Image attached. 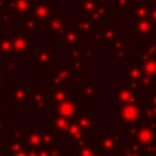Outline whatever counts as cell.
I'll list each match as a JSON object with an SVG mask.
<instances>
[{"mask_svg": "<svg viewBox=\"0 0 156 156\" xmlns=\"http://www.w3.org/2000/svg\"><path fill=\"white\" fill-rule=\"evenodd\" d=\"M119 150H121L122 156H145L144 147L135 144V143H132V141L127 140L124 138V135L122 136Z\"/></svg>", "mask_w": 156, "mask_h": 156, "instance_id": "obj_23", "label": "cell"}, {"mask_svg": "<svg viewBox=\"0 0 156 156\" xmlns=\"http://www.w3.org/2000/svg\"><path fill=\"white\" fill-rule=\"evenodd\" d=\"M4 10L11 12L16 20H21L22 17L30 13L32 0H6Z\"/></svg>", "mask_w": 156, "mask_h": 156, "instance_id": "obj_16", "label": "cell"}, {"mask_svg": "<svg viewBox=\"0 0 156 156\" xmlns=\"http://www.w3.org/2000/svg\"><path fill=\"white\" fill-rule=\"evenodd\" d=\"M99 1H101V0H79L74 4V7L79 10L80 15L87 16L88 13H90L94 10V7L96 6V4Z\"/></svg>", "mask_w": 156, "mask_h": 156, "instance_id": "obj_32", "label": "cell"}, {"mask_svg": "<svg viewBox=\"0 0 156 156\" xmlns=\"http://www.w3.org/2000/svg\"><path fill=\"white\" fill-rule=\"evenodd\" d=\"M156 32V23L150 18H130L129 34L132 37H150Z\"/></svg>", "mask_w": 156, "mask_h": 156, "instance_id": "obj_10", "label": "cell"}, {"mask_svg": "<svg viewBox=\"0 0 156 156\" xmlns=\"http://www.w3.org/2000/svg\"><path fill=\"white\" fill-rule=\"evenodd\" d=\"M150 7L147 5H130L129 12H130V18H150Z\"/></svg>", "mask_w": 156, "mask_h": 156, "instance_id": "obj_29", "label": "cell"}, {"mask_svg": "<svg viewBox=\"0 0 156 156\" xmlns=\"http://www.w3.org/2000/svg\"><path fill=\"white\" fill-rule=\"evenodd\" d=\"M41 145L44 146H55L57 145V134H55L51 130H39Z\"/></svg>", "mask_w": 156, "mask_h": 156, "instance_id": "obj_35", "label": "cell"}, {"mask_svg": "<svg viewBox=\"0 0 156 156\" xmlns=\"http://www.w3.org/2000/svg\"><path fill=\"white\" fill-rule=\"evenodd\" d=\"M46 78H48L46 79L48 88H69V82H66V80L54 76L52 73L48 74Z\"/></svg>", "mask_w": 156, "mask_h": 156, "instance_id": "obj_36", "label": "cell"}, {"mask_svg": "<svg viewBox=\"0 0 156 156\" xmlns=\"http://www.w3.org/2000/svg\"><path fill=\"white\" fill-rule=\"evenodd\" d=\"M52 74L58 77V78H61V79H63V80H66V82H69V83L76 79V76L73 74V72H72V69H71L68 63L57 65V67L52 69Z\"/></svg>", "mask_w": 156, "mask_h": 156, "instance_id": "obj_28", "label": "cell"}, {"mask_svg": "<svg viewBox=\"0 0 156 156\" xmlns=\"http://www.w3.org/2000/svg\"><path fill=\"white\" fill-rule=\"evenodd\" d=\"M46 95H48V101L54 105L76 98V93L69 90V88H48Z\"/></svg>", "mask_w": 156, "mask_h": 156, "instance_id": "obj_21", "label": "cell"}, {"mask_svg": "<svg viewBox=\"0 0 156 156\" xmlns=\"http://www.w3.org/2000/svg\"><path fill=\"white\" fill-rule=\"evenodd\" d=\"M76 156H99L96 146H95V141H90L89 144L79 147Z\"/></svg>", "mask_w": 156, "mask_h": 156, "instance_id": "obj_37", "label": "cell"}, {"mask_svg": "<svg viewBox=\"0 0 156 156\" xmlns=\"http://www.w3.org/2000/svg\"><path fill=\"white\" fill-rule=\"evenodd\" d=\"M74 121L83 129H88L93 132L98 128V116L95 113H88V111L84 107L79 108Z\"/></svg>", "mask_w": 156, "mask_h": 156, "instance_id": "obj_19", "label": "cell"}, {"mask_svg": "<svg viewBox=\"0 0 156 156\" xmlns=\"http://www.w3.org/2000/svg\"><path fill=\"white\" fill-rule=\"evenodd\" d=\"M27 147L26 149H22V150H17V151L10 152V156H27Z\"/></svg>", "mask_w": 156, "mask_h": 156, "instance_id": "obj_48", "label": "cell"}, {"mask_svg": "<svg viewBox=\"0 0 156 156\" xmlns=\"http://www.w3.org/2000/svg\"><path fill=\"white\" fill-rule=\"evenodd\" d=\"M71 123V119L60 117V116H52L48 119V129L54 132L55 134H65L68 126Z\"/></svg>", "mask_w": 156, "mask_h": 156, "instance_id": "obj_24", "label": "cell"}, {"mask_svg": "<svg viewBox=\"0 0 156 156\" xmlns=\"http://www.w3.org/2000/svg\"><path fill=\"white\" fill-rule=\"evenodd\" d=\"M76 28H77V30H78V33L82 35V38H83V40H84V43L87 41V38L88 37H90V34H91V32L98 27V26H95L93 22H90L85 16H82L80 15V17H79V20L76 22Z\"/></svg>", "mask_w": 156, "mask_h": 156, "instance_id": "obj_26", "label": "cell"}, {"mask_svg": "<svg viewBox=\"0 0 156 156\" xmlns=\"http://www.w3.org/2000/svg\"><path fill=\"white\" fill-rule=\"evenodd\" d=\"M124 72L127 79H133V80H140L144 77L143 71L136 63H124Z\"/></svg>", "mask_w": 156, "mask_h": 156, "instance_id": "obj_31", "label": "cell"}, {"mask_svg": "<svg viewBox=\"0 0 156 156\" xmlns=\"http://www.w3.org/2000/svg\"><path fill=\"white\" fill-rule=\"evenodd\" d=\"M151 89H155V90H156V83H155V84H154V87H152V88H151Z\"/></svg>", "mask_w": 156, "mask_h": 156, "instance_id": "obj_52", "label": "cell"}, {"mask_svg": "<svg viewBox=\"0 0 156 156\" xmlns=\"http://www.w3.org/2000/svg\"><path fill=\"white\" fill-rule=\"evenodd\" d=\"M63 135H65V141H67L71 147L79 149L91 141V130L83 129L76 123V121H71Z\"/></svg>", "mask_w": 156, "mask_h": 156, "instance_id": "obj_4", "label": "cell"}, {"mask_svg": "<svg viewBox=\"0 0 156 156\" xmlns=\"http://www.w3.org/2000/svg\"><path fill=\"white\" fill-rule=\"evenodd\" d=\"M7 129V119L4 117H0V135H2L4 130Z\"/></svg>", "mask_w": 156, "mask_h": 156, "instance_id": "obj_47", "label": "cell"}, {"mask_svg": "<svg viewBox=\"0 0 156 156\" xmlns=\"http://www.w3.org/2000/svg\"><path fill=\"white\" fill-rule=\"evenodd\" d=\"M119 121L124 126H134L143 122L140 105H119Z\"/></svg>", "mask_w": 156, "mask_h": 156, "instance_id": "obj_11", "label": "cell"}, {"mask_svg": "<svg viewBox=\"0 0 156 156\" xmlns=\"http://www.w3.org/2000/svg\"><path fill=\"white\" fill-rule=\"evenodd\" d=\"M18 23H20V29L22 32H24L29 37L37 35V33L39 30V26H38V22L34 20L33 16L27 15V16L22 17L21 20H18Z\"/></svg>", "mask_w": 156, "mask_h": 156, "instance_id": "obj_25", "label": "cell"}, {"mask_svg": "<svg viewBox=\"0 0 156 156\" xmlns=\"http://www.w3.org/2000/svg\"><path fill=\"white\" fill-rule=\"evenodd\" d=\"M124 87L128 88L132 91L135 93H143L141 91V87H140V80H133V79H127L124 80Z\"/></svg>", "mask_w": 156, "mask_h": 156, "instance_id": "obj_40", "label": "cell"}, {"mask_svg": "<svg viewBox=\"0 0 156 156\" xmlns=\"http://www.w3.org/2000/svg\"><path fill=\"white\" fill-rule=\"evenodd\" d=\"M48 102L49 101H48L46 91H44L40 85L29 87L28 104L30 108H33L38 115H44L48 112Z\"/></svg>", "mask_w": 156, "mask_h": 156, "instance_id": "obj_7", "label": "cell"}, {"mask_svg": "<svg viewBox=\"0 0 156 156\" xmlns=\"http://www.w3.org/2000/svg\"><path fill=\"white\" fill-rule=\"evenodd\" d=\"M123 135L127 140L146 147L156 141V121H143L134 126H126Z\"/></svg>", "mask_w": 156, "mask_h": 156, "instance_id": "obj_1", "label": "cell"}, {"mask_svg": "<svg viewBox=\"0 0 156 156\" xmlns=\"http://www.w3.org/2000/svg\"><path fill=\"white\" fill-rule=\"evenodd\" d=\"M80 106L79 102H77L74 99H68L62 102H58L54 105L52 107V116H60L71 121H74Z\"/></svg>", "mask_w": 156, "mask_h": 156, "instance_id": "obj_14", "label": "cell"}, {"mask_svg": "<svg viewBox=\"0 0 156 156\" xmlns=\"http://www.w3.org/2000/svg\"><path fill=\"white\" fill-rule=\"evenodd\" d=\"M113 7L118 11V13L123 15L129 7H130V0H115Z\"/></svg>", "mask_w": 156, "mask_h": 156, "instance_id": "obj_39", "label": "cell"}, {"mask_svg": "<svg viewBox=\"0 0 156 156\" xmlns=\"http://www.w3.org/2000/svg\"><path fill=\"white\" fill-rule=\"evenodd\" d=\"M146 102L156 105V90L155 89H150L149 91H146Z\"/></svg>", "mask_w": 156, "mask_h": 156, "instance_id": "obj_43", "label": "cell"}, {"mask_svg": "<svg viewBox=\"0 0 156 156\" xmlns=\"http://www.w3.org/2000/svg\"><path fill=\"white\" fill-rule=\"evenodd\" d=\"M68 56H69L68 61H76V62H82L84 65H90L93 60L98 56V49L93 46H79V48L69 49Z\"/></svg>", "mask_w": 156, "mask_h": 156, "instance_id": "obj_15", "label": "cell"}, {"mask_svg": "<svg viewBox=\"0 0 156 156\" xmlns=\"http://www.w3.org/2000/svg\"><path fill=\"white\" fill-rule=\"evenodd\" d=\"M135 4H140V5H147V6L154 5V2H152L151 0H130V5H135Z\"/></svg>", "mask_w": 156, "mask_h": 156, "instance_id": "obj_46", "label": "cell"}, {"mask_svg": "<svg viewBox=\"0 0 156 156\" xmlns=\"http://www.w3.org/2000/svg\"><path fill=\"white\" fill-rule=\"evenodd\" d=\"M68 65L73 72L74 76H85L87 74V69H85V65L82 62H76V61H68Z\"/></svg>", "mask_w": 156, "mask_h": 156, "instance_id": "obj_38", "label": "cell"}, {"mask_svg": "<svg viewBox=\"0 0 156 156\" xmlns=\"http://www.w3.org/2000/svg\"><path fill=\"white\" fill-rule=\"evenodd\" d=\"M29 15L38 22L39 30H45L49 20L54 15L52 5L49 0H32V10Z\"/></svg>", "mask_w": 156, "mask_h": 156, "instance_id": "obj_6", "label": "cell"}, {"mask_svg": "<svg viewBox=\"0 0 156 156\" xmlns=\"http://www.w3.org/2000/svg\"><path fill=\"white\" fill-rule=\"evenodd\" d=\"M151 1H152V2H154V4H156V0H151Z\"/></svg>", "mask_w": 156, "mask_h": 156, "instance_id": "obj_53", "label": "cell"}, {"mask_svg": "<svg viewBox=\"0 0 156 156\" xmlns=\"http://www.w3.org/2000/svg\"><path fill=\"white\" fill-rule=\"evenodd\" d=\"M150 20L156 23V4L151 5L150 7Z\"/></svg>", "mask_w": 156, "mask_h": 156, "instance_id": "obj_49", "label": "cell"}, {"mask_svg": "<svg viewBox=\"0 0 156 156\" xmlns=\"http://www.w3.org/2000/svg\"><path fill=\"white\" fill-rule=\"evenodd\" d=\"M30 37L17 29L12 34V57L23 58L27 54L30 52Z\"/></svg>", "mask_w": 156, "mask_h": 156, "instance_id": "obj_9", "label": "cell"}, {"mask_svg": "<svg viewBox=\"0 0 156 156\" xmlns=\"http://www.w3.org/2000/svg\"><path fill=\"white\" fill-rule=\"evenodd\" d=\"M96 90H98V80L95 79L79 80V95L84 98V100L88 104H95L98 101Z\"/></svg>", "mask_w": 156, "mask_h": 156, "instance_id": "obj_18", "label": "cell"}, {"mask_svg": "<svg viewBox=\"0 0 156 156\" xmlns=\"http://www.w3.org/2000/svg\"><path fill=\"white\" fill-rule=\"evenodd\" d=\"M9 102L4 101V98H0V117H2L4 115H6L9 112Z\"/></svg>", "mask_w": 156, "mask_h": 156, "instance_id": "obj_45", "label": "cell"}, {"mask_svg": "<svg viewBox=\"0 0 156 156\" xmlns=\"http://www.w3.org/2000/svg\"><path fill=\"white\" fill-rule=\"evenodd\" d=\"M113 98L115 101L119 105H141V93H135L126 88L124 85L113 87Z\"/></svg>", "mask_w": 156, "mask_h": 156, "instance_id": "obj_12", "label": "cell"}, {"mask_svg": "<svg viewBox=\"0 0 156 156\" xmlns=\"http://www.w3.org/2000/svg\"><path fill=\"white\" fill-rule=\"evenodd\" d=\"M4 24H5V21H4V17H2V13L0 11V30L4 29Z\"/></svg>", "mask_w": 156, "mask_h": 156, "instance_id": "obj_50", "label": "cell"}, {"mask_svg": "<svg viewBox=\"0 0 156 156\" xmlns=\"http://www.w3.org/2000/svg\"><path fill=\"white\" fill-rule=\"evenodd\" d=\"M1 66L5 73L11 77L20 74V58L15 57H4L1 61Z\"/></svg>", "mask_w": 156, "mask_h": 156, "instance_id": "obj_27", "label": "cell"}, {"mask_svg": "<svg viewBox=\"0 0 156 156\" xmlns=\"http://www.w3.org/2000/svg\"><path fill=\"white\" fill-rule=\"evenodd\" d=\"M6 98L9 104H11L15 108H24L29 98V87L26 85V80L13 79Z\"/></svg>", "mask_w": 156, "mask_h": 156, "instance_id": "obj_3", "label": "cell"}, {"mask_svg": "<svg viewBox=\"0 0 156 156\" xmlns=\"http://www.w3.org/2000/svg\"><path fill=\"white\" fill-rule=\"evenodd\" d=\"M68 23H69V21L65 17L63 13L52 15L51 18L49 20L48 24H46L45 32H46L48 37H55V38H57L63 32V29L66 28V26Z\"/></svg>", "mask_w": 156, "mask_h": 156, "instance_id": "obj_17", "label": "cell"}, {"mask_svg": "<svg viewBox=\"0 0 156 156\" xmlns=\"http://www.w3.org/2000/svg\"><path fill=\"white\" fill-rule=\"evenodd\" d=\"M83 16V15H82ZM90 22H93L95 26H102L104 21L108 18V4L104 0L99 1L94 10L85 16Z\"/></svg>", "mask_w": 156, "mask_h": 156, "instance_id": "obj_20", "label": "cell"}, {"mask_svg": "<svg viewBox=\"0 0 156 156\" xmlns=\"http://www.w3.org/2000/svg\"><path fill=\"white\" fill-rule=\"evenodd\" d=\"M107 51L113 55V63H126V60L130 57V43L126 40L123 35H118L117 39L107 48Z\"/></svg>", "mask_w": 156, "mask_h": 156, "instance_id": "obj_8", "label": "cell"}, {"mask_svg": "<svg viewBox=\"0 0 156 156\" xmlns=\"http://www.w3.org/2000/svg\"><path fill=\"white\" fill-rule=\"evenodd\" d=\"M119 35V26L118 24H102L101 27V37H102V46L108 48Z\"/></svg>", "mask_w": 156, "mask_h": 156, "instance_id": "obj_22", "label": "cell"}, {"mask_svg": "<svg viewBox=\"0 0 156 156\" xmlns=\"http://www.w3.org/2000/svg\"><path fill=\"white\" fill-rule=\"evenodd\" d=\"M58 57V54L54 51L51 46L49 48H35L33 52L29 54V63L37 69H51L52 62Z\"/></svg>", "mask_w": 156, "mask_h": 156, "instance_id": "obj_5", "label": "cell"}, {"mask_svg": "<svg viewBox=\"0 0 156 156\" xmlns=\"http://www.w3.org/2000/svg\"><path fill=\"white\" fill-rule=\"evenodd\" d=\"M144 151H145V156H156V141L144 147Z\"/></svg>", "mask_w": 156, "mask_h": 156, "instance_id": "obj_44", "label": "cell"}, {"mask_svg": "<svg viewBox=\"0 0 156 156\" xmlns=\"http://www.w3.org/2000/svg\"><path fill=\"white\" fill-rule=\"evenodd\" d=\"M1 11V13H2V17H4V21H5V23H7L9 26H13V23H15V16L11 13V12H9V11H6V10H0Z\"/></svg>", "mask_w": 156, "mask_h": 156, "instance_id": "obj_41", "label": "cell"}, {"mask_svg": "<svg viewBox=\"0 0 156 156\" xmlns=\"http://www.w3.org/2000/svg\"><path fill=\"white\" fill-rule=\"evenodd\" d=\"M90 38L93 39L94 43H101L102 41V37H101V29H98V27L91 32Z\"/></svg>", "mask_w": 156, "mask_h": 156, "instance_id": "obj_42", "label": "cell"}, {"mask_svg": "<svg viewBox=\"0 0 156 156\" xmlns=\"http://www.w3.org/2000/svg\"><path fill=\"white\" fill-rule=\"evenodd\" d=\"M57 41L62 43L65 48L67 49H74V48H79L82 43H84L82 35L78 33L77 28L74 24L68 23L66 26V28L63 29V32L57 37Z\"/></svg>", "mask_w": 156, "mask_h": 156, "instance_id": "obj_13", "label": "cell"}, {"mask_svg": "<svg viewBox=\"0 0 156 156\" xmlns=\"http://www.w3.org/2000/svg\"><path fill=\"white\" fill-rule=\"evenodd\" d=\"M12 57V35H0V58Z\"/></svg>", "mask_w": 156, "mask_h": 156, "instance_id": "obj_30", "label": "cell"}, {"mask_svg": "<svg viewBox=\"0 0 156 156\" xmlns=\"http://www.w3.org/2000/svg\"><path fill=\"white\" fill-rule=\"evenodd\" d=\"M1 72H4V69H2V66H1V63H0V73Z\"/></svg>", "mask_w": 156, "mask_h": 156, "instance_id": "obj_51", "label": "cell"}, {"mask_svg": "<svg viewBox=\"0 0 156 156\" xmlns=\"http://www.w3.org/2000/svg\"><path fill=\"white\" fill-rule=\"evenodd\" d=\"M143 121H156V105L149 102H141Z\"/></svg>", "mask_w": 156, "mask_h": 156, "instance_id": "obj_33", "label": "cell"}, {"mask_svg": "<svg viewBox=\"0 0 156 156\" xmlns=\"http://www.w3.org/2000/svg\"><path fill=\"white\" fill-rule=\"evenodd\" d=\"M13 82V77L9 76L5 72L0 73V98H6L9 89L11 87V83Z\"/></svg>", "mask_w": 156, "mask_h": 156, "instance_id": "obj_34", "label": "cell"}, {"mask_svg": "<svg viewBox=\"0 0 156 156\" xmlns=\"http://www.w3.org/2000/svg\"><path fill=\"white\" fill-rule=\"evenodd\" d=\"M122 136L123 130H104L95 141L99 156H108L112 152L119 151Z\"/></svg>", "mask_w": 156, "mask_h": 156, "instance_id": "obj_2", "label": "cell"}]
</instances>
